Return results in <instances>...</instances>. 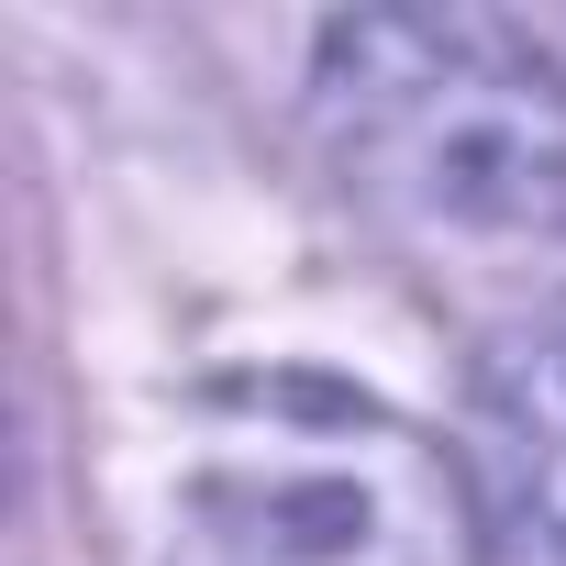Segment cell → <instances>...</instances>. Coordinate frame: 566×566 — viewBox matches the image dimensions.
I'll use <instances>...</instances> for the list:
<instances>
[{
  "label": "cell",
  "instance_id": "obj_2",
  "mask_svg": "<svg viewBox=\"0 0 566 566\" xmlns=\"http://www.w3.org/2000/svg\"><path fill=\"white\" fill-rule=\"evenodd\" d=\"M312 112L345 189L433 244H533L566 222V56L500 12H345L312 45Z\"/></svg>",
  "mask_w": 566,
  "mask_h": 566
},
{
  "label": "cell",
  "instance_id": "obj_3",
  "mask_svg": "<svg viewBox=\"0 0 566 566\" xmlns=\"http://www.w3.org/2000/svg\"><path fill=\"white\" fill-rule=\"evenodd\" d=\"M467 433H478L489 511L566 555V312H533V323L478 345Z\"/></svg>",
  "mask_w": 566,
  "mask_h": 566
},
{
  "label": "cell",
  "instance_id": "obj_1",
  "mask_svg": "<svg viewBox=\"0 0 566 566\" xmlns=\"http://www.w3.org/2000/svg\"><path fill=\"white\" fill-rule=\"evenodd\" d=\"M156 566H478V489L411 411L244 367L178 400Z\"/></svg>",
  "mask_w": 566,
  "mask_h": 566
}]
</instances>
